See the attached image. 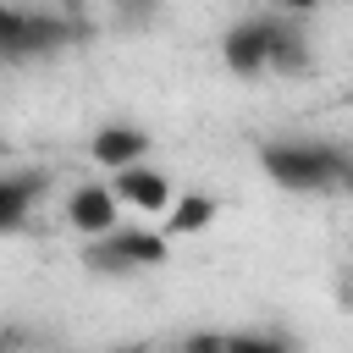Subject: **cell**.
Wrapping results in <instances>:
<instances>
[{"instance_id": "obj_1", "label": "cell", "mask_w": 353, "mask_h": 353, "mask_svg": "<svg viewBox=\"0 0 353 353\" xmlns=\"http://www.w3.org/2000/svg\"><path fill=\"white\" fill-rule=\"evenodd\" d=\"M265 171L287 188V193H320L331 182H347V154L325 149V143H270L265 154Z\"/></svg>"}, {"instance_id": "obj_2", "label": "cell", "mask_w": 353, "mask_h": 353, "mask_svg": "<svg viewBox=\"0 0 353 353\" xmlns=\"http://www.w3.org/2000/svg\"><path fill=\"white\" fill-rule=\"evenodd\" d=\"M83 265L94 270H132V265H165V237L160 232H99L88 248H83Z\"/></svg>"}, {"instance_id": "obj_3", "label": "cell", "mask_w": 353, "mask_h": 353, "mask_svg": "<svg viewBox=\"0 0 353 353\" xmlns=\"http://www.w3.org/2000/svg\"><path fill=\"white\" fill-rule=\"evenodd\" d=\"M276 17H243L226 39H221V55H226V66L237 72V77H259V72H270V44H276Z\"/></svg>"}, {"instance_id": "obj_4", "label": "cell", "mask_w": 353, "mask_h": 353, "mask_svg": "<svg viewBox=\"0 0 353 353\" xmlns=\"http://www.w3.org/2000/svg\"><path fill=\"white\" fill-rule=\"evenodd\" d=\"M116 199L132 204V210H165V204H171V188H165L160 171H149V165L132 160V165L116 171Z\"/></svg>"}, {"instance_id": "obj_5", "label": "cell", "mask_w": 353, "mask_h": 353, "mask_svg": "<svg viewBox=\"0 0 353 353\" xmlns=\"http://www.w3.org/2000/svg\"><path fill=\"white\" fill-rule=\"evenodd\" d=\"M66 221H72L77 232H88V237L110 232V226H116V188H77V193L66 199Z\"/></svg>"}, {"instance_id": "obj_6", "label": "cell", "mask_w": 353, "mask_h": 353, "mask_svg": "<svg viewBox=\"0 0 353 353\" xmlns=\"http://www.w3.org/2000/svg\"><path fill=\"white\" fill-rule=\"evenodd\" d=\"M50 188L44 171H22V176H0V232H17L33 210V199Z\"/></svg>"}, {"instance_id": "obj_7", "label": "cell", "mask_w": 353, "mask_h": 353, "mask_svg": "<svg viewBox=\"0 0 353 353\" xmlns=\"http://www.w3.org/2000/svg\"><path fill=\"white\" fill-rule=\"evenodd\" d=\"M143 149H149V138H143L138 127H105V132H94V143H88V154H94L99 165H110V171L143 160Z\"/></svg>"}, {"instance_id": "obj_8", "label": "cell", "mask_w": 353, "mask_h": 353, "mask_svg": "<svg viewBox=\"0 0 353 353\" xmlns=\"http://www.w3.org/2000/svg\"><path fill=\"white\" fill-rule=\"evenodd\" d=\"M210 221H215V199H204V193H188V199H176V210H171L165 232H171V237H188V232H204Z\"/></svg>"}, {"instance_id": "obj_9", "label": "cell", "mask_w": 353, "mask_h": 353, "mask_svg": "<svg viewBox=\"0 0 353 353\" xmlns=\"http://www.w3.org/2000/svg\"><path fill=\"white\" fill-rule=\"evenodd\" d=\"M309 66V39L298 28H276V44H270V72H303Z\"/></svg>"}, {"instance_id": "obj_10", "label": "cell", "mask_w": 353, "mask_h": 353, "mask_svg": "<svg viewBox=\"0 0 353 353\" xmlns=\"http://www.w3.org/2000/svg\"><path fill=\"white\" fill-rule=\"evenodd\" d=\"M22 22H28L22 11H11V6H0V50H11V44H17V33H22Z\"/></svg>"}, {"instance_id": "obj_11", "label": "cell", "mask_w": 353, "mask_h": 353, "mask_svg": "<svg viewBox=\"0 0 353 353\" xmlns=\"http://www.w3.org/2000/svg\"><path fill=\"white\" fill-rule=\"evenodd\" d=\"M281 11H314V6H325V0H276Z\"/></svg>"}, {"instance_id": "obj_12", "label": "cell", "mask_w": 353, "mask_h": 353, "mask_svg": "<svg viewBox=\"0 0 353 353\" xmlns=\"http://www.w3.org/2000/svg\"><path fill=\"white\" fill-rule=\"evenodd\" d=\"M347 193H353V171H347Z\"/></svg>"}]
</instances>
